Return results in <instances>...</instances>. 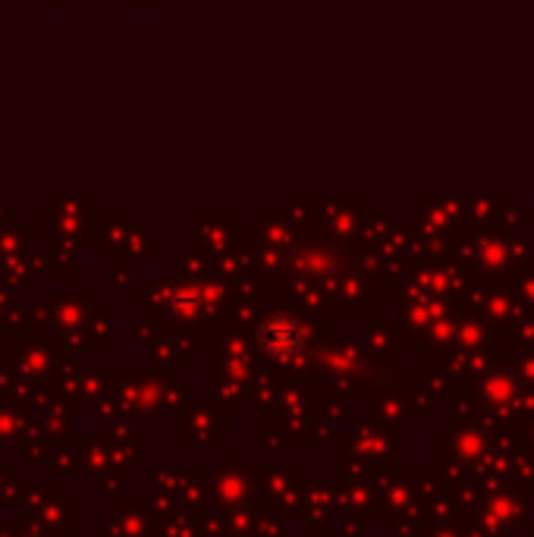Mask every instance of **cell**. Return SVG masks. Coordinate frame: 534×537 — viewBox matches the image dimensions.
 <instances>
[{"label":"cell","instance_id":"6da1fadb","mask_svg":"<svg viewBox=\"0 0 534 537\" xmlns=\"http://www.w3.org/2000/svg\"><path fill=\"white\" fill-rule=\"evenodd\" d=\"M258 346L264 349V355L277 358V362H289V358H296L305 349V327L296 315L274 311L258 327Z\"/></svg>","mask_w":534,"mask_h":537}]
</instances>
